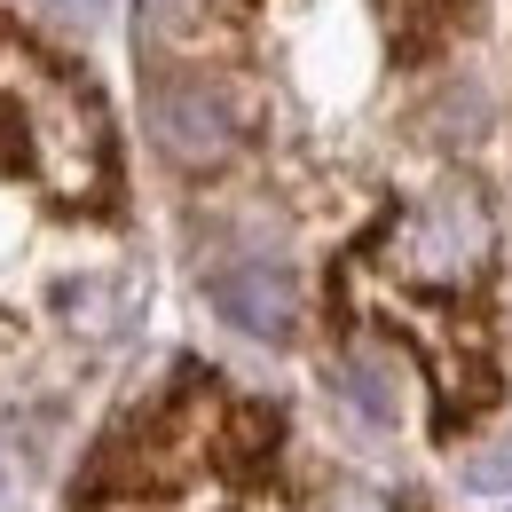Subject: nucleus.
<instances>
[{
	"label": "nucleus",
	"instance_id": "nucleus-1",
	"mask_svg": "<svg viewBox=\"0 0 512 512\" xmlns=\"http://www.w3.org/2000/svg\"><path fill=\"white\" fill-rule=\"evenodd\" d=\"M0 95H8V127L24 134V158L48 190L71 205L111 197V142H103V111L87 87H71L64 71L0 40Z\"/></svg>",
	"mask_w": 512,
	"mask_h": 512
},
{
	"label": "nucleus",
	"instance_id": "nucleus-2",
	"mask_svg": "<svg viewBox=\"0 0 512 512\" xmlns=\"http://www.w3.org/2000/svg\"><path fill=\"white\" fill-rule=\"evenodd\" d=\"M150 134H158V150L174 166H213L229 150V103H221V87H205V79L150 87Z\"/></svg>",
	"mask_w": 512,
	"mask_h": 512
},
{
	"label": "nucleus",
	"instance_id": "nucleus-3",
	"mask_svg": "<svg viewBox=\"0 0 512 512\" xmlns=\"http://www.w3.org/2000/svg\"><path fill=\"white\" fill-rule=\"evenodd\" d=\"M205 292H213L221 316L237 323V331H253V339H284V331H292V276L268 253L221 260V268L205 276Z\"/></svg>",
	"mask_w": 512,
	"mask_h": 512
},
{
	"label": "nucleus",
	"instance_id": "nucleus-4",
	"mask_svg": "<svg viewBox=\"0 0 512 512\" xmlns=\"http://www.w3.org/2000/svg\"><path fill=\"white\" fill-rule=\"evenodd\" d=\"M379 8H386V24H394V48L402 56L449 48L465 32V16H473V0H379Z\"/></svg>",
	"mask_w": 512,
	"mask_h": 512
},
{
	"label": "nucleus",
	"instance_id": "nucleus-5",
	"mask_svg": "<svg viewBox=\"0 0 512 512\" xmlns=\"http://www.w3.org/2000/svg\"><path fill=\"white\" fill-rule=\"evenodd\" d=\"M465 489H512V442L465 457Z\"/></svg>",
	"mask_w": 512,
	"mask_h": 512
},
{
	"label": "nucleus",
	"instance_id": "nucleus-6",
	"mask_svg": "<svg viewBox=\"0 0 512 512\" xmlns=\"http://www.w3.org/2000/svg\"><path fill=\"white\" fill-rule=\"evenodd\" d=\"M339 379L355 386V402H363V418H386L394 410V394H386V379H379V363H347Z\"/></svg>",
	"mask_w": 512,
	"mask_h": 512
},
{
	"label": "nucleus",
	"instance_id": "nucleus-7",
	"mask_svg": "<svg viewBox=\"0 0 512 512\" xmlns=\"http://www.w3.org/2000/svg\"><path fill=\"white\" fill-rule=\"evenodd\" d=\"M48 8H56L64 24H79V32H95V24L111 16V0H48Z\"/></svg>",
	"mask_w": 512,
	"mask_h": 512
},
{
	"label": "nucleus",
	"instance_id": "nucleus-8",
	"mask_svg": "<svg viewBox=\"0 0 512 512\" xmlns=\"http://www.w3.org/2000/svg\"><path fill=\"white\" fill-rule=\"evenodd\" d=\"M0 489H8V457H0Z\"/></svg>",
	"mask_w": 512,
	"mask_h": 512
}]
</instances>
